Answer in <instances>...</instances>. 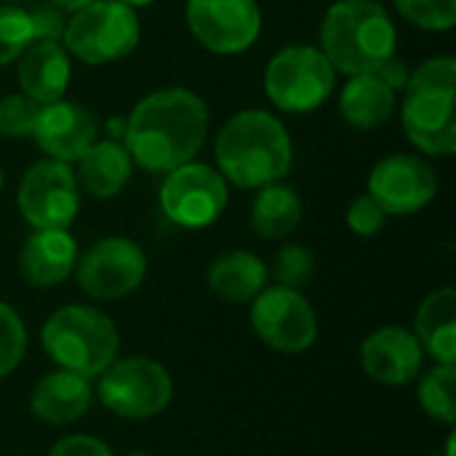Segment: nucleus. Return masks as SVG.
<instances>
[{
    "label": "nucleus",
    "mask_w": 456,
    "mask_h": 456,
    "mask_svg": "<svg viewBox=\"0 0 456 456\" xmlns=\"http://www.w3.org/2000/svg\"><path fill=\"white\" fill-rule=\"evenodd\" d=\"M208 134V107L190 88H160L147 94L126 118L123 144L136 166L168 174L190 163Z\"/></svg>",
    "instance_id": "nucleus-1"
},
{
    "label": "nucleus",
    "mask_w": 456,
    "mask_h": 456,
    "mask_svg": "<svg viewBox=\"0 0 456 456\" xmlns=\"http://www.w3.org/2000/svg\"><path fill=\"white\" fill-rule=\"evenodd\" d=\"M216 166L240 190H259L281 182L294 160L286 126L265 110L235 112L216 136Z\"/></svg>",
    "instance_id": "nucleus-2"
},
{
    "label": "nucleus",
    "mask_w": 456,
    "mask_h": 456,
    "mask_svg": "<svg viewBox=\"0 0 456 456\" xmlns=\"http://www.w3.org/2000/svg\"><path fill=\"white\" fill-rule=\"evenodd\" d=\"M395 24L377 0H339L321 24V51L347 77L377 72L395 53Z\"/></svg>",
    "instance_id": "nucleus-3"
},
{
    "label": "nucleus",
    "mask_w": 456,
    "mask_h": 456,
    "mask_svg": "<svg viewBox=\"0 0 456 456\" xmlns=\"http://www.w3.org/2000/svg\"><path fill=\"white\" fill-rule=\"evenodd\" d=\"M40 345L56 369L96 379L118 358L120 331L110 315L91 305H64L45 318Z\"/></svg>",
    "instance_id": "nucleus-4"
},
{
    "label": "nucleus",
    "mask_w": 456,
    "mask_h": 456,
    "mask_svg": "<svg viewBox=\"0 0 456 456\" xmlns=\"http://www.w3.org/2000/svg\"><path fill=\"white\" fill-rule=\"evenodd\" d=\"M94 395L115 417L126 422H147L171 406L174 379L168 369L152 358L118 355L96 377Z\"/></svg>",
    "instance_id": "nucleus-5"
},
{
    "label": "nucleus",
    "mask_w": 456,
    "mask_h": 456,
    "mask_svg": "<svg viewBox=\"0 0 456 456\" xmlns=\"http://www.w3.org/2000/svg\"><path fill=\"white\" fill-rule=\"evenodd\" d=\"M142 37L139 16L120 0H96L64 27V48L86 64H107L128 56Z\"/></svg>",
    "instance_id": "nucleus-6"
},
{
    "label": "nucleus",
    "mask_w": 456,
    "mask_h": 456,
    "mask_svg": "<svg viewBox=\"0 0 456 456\" xmlns=\"http://www.w3.org/2000/svg\"><path fill=\"white\" fill-rule=\"evenodd\" d=\"M337 69L315 45H289L265 69V91L283 112H313L334 91Z\"/></svg>",
    "instance_id": "nucleus-7"
},
{
    "label": "nucleus",
    "mask_w": 456,
    "mask_h": 456,
    "mask_svg": "<svg viewBox=\"0 0 456 456\" xmlns=\"http://www.w3.org/2000/svg\"><path fill=\"white\" fill-rule=\"evenodd\" d=\"M248 321L256 339L275 353L299 355L318 342L315 307L297 289L265 286L251 299Z\"/></svg>",
    "instance_id": "nucleus-8"
},
{
    "label": "nucleus",
    "mask_w": 456,
    "mask_h": 456,
    "mask_svg": "<svg viewBox=\"0 0 456 456\" xmlns=\"http://www.w3.org/2000/svg\"><path fill=\"white\" fill-rule=\"evenodd\" d=\"M147 275V256L142 246L123 235L96 240L75 265L80 291L96 302H118L134 294Z\"/></svg>",
    "instance_id": "nucleus-9"
},
{
    "label": "nucleus",
    "mask_w": 456,
    "mask_h": 456,
    "mask_svg": "<svg viewBox=\"0 0 456 456\" xmlns=\"http://www.w3.org/2000/svg\"><path fill=\"white\" fill-rule=\"evenodd\" d=\"M19 211L35 230H67L80 211V187L69 163L37 160L32 163L16 192Z\"/></svg>",
    "instance_id": "nucleus-10"
},
{
    "label": "nucleus",
    "mask_w": 456,
    "mask_h": 456,
    "mask_svg": "<svg viewBox=\"0 0 456 456\" xmlns=\"http://www.w3.org/2000/svg\"><path fill=\"white\" fill-rule=\"evenodd\" d=\"M227 182L208 163H184L166 174L160 184V208L163 214L184 227L203 230L214 224L227 208Z\"/></svg>",
    "instance_id": "nucleus-11"
},
{
    "label": "nucleus",
    "mask_w": 456,
    "mask_h": 456,
    "mask_svg": "<svg viewBox=\"0 0 456 456\" xmlns=\"http://www.w3.org/2000/svg\"><path fill=\"white\" fill-rule=\"evenodd\" d=\"M187 27L206 51L232 56L256 43L262 11L256 0H187Z\"/></svg>",
    "instance_id": "nucleus-12"
},
{
    "label": "nucleus",
    "mask_w": 456,
    "mask_h": 456,
    "mask_svg": "<svg viewBox=\"0 0 456 456\" xmlns=\"http://www.w3.org/2000/svg\"><path fill=\"white\" fill-rule=\"evenodd\" d=\"M369 195L387 216H409L422 211L438 195V179L430 163L417 155H390L369 174Z\"/></svg>",
    "instance_id": "nucleus-13"
},
{
    "label": "nucleus",
    "mask_w": 456,
    "mask_h": 456,
    "mask_svg": "<svg viewBox=\"0 0 456 456\" xmlns=\"http://www.w3.org/2000/svg\"><path fill=\"white\" fill-rule=\"evenodd\" d=\"M425 366V350L411 329L382 326L371 331L361 345L363 374L385 387L411 385Z\"/></svg>",
    "instance_id": "nucleus-14"
},
{
    "label": "nucleus",
    "mask_w": 456,
    "mask_h": 456,
    "mask_svg": "<svg viewBox=\"0 0 456 456\" xmlns=\"http://www.w3.org/2000/svg\"><path fill=\"white\" fill-rule=\"evenodd\" d=\"M96 134L99 126L88 107H83L80 102L56 99L40 107L32 139L51 160L77 163L94 147Z\"/></svg>",
    "instance_id": "nucleus-15"
},
{
    "label": "nucleus",
    "mask_w": 456,
    "mask_h": 456,
    "mask_svg": "<svg viewBox=\"0 0 456 456\" xmlns=\"http://www.w3.org/2000/svg\"><path fill=\"white\" fill-rule=\"evenodd\" d=\"M401 120L417 150L436 158L456 152L454 91H406Z\"/></svg>",
    "instance_id": "nucleus-16"
},
{
    "label": "nucleus",
    "mask_w": 456,
    "mask_h": 456,
    "mask_svg": "<svg viewBox=\"0 0 456 456\" xmlns=\"http://www.w3.org/2000/svg\"><path fill=\"white\" fill-rule=\"evenodd\" d=\"M91 403H94L91 379L64 371V369H53L43 374L29 393L32 417L51 428L75 425L77 419L88 414Z\"/></svg>",
    "instance_id": "nucleus-17"
},
{
    "label": "nucleus",
    "mask_w": 456,
    "mask_h": 456,
    "mask_svg": "<svg viewBox=\"0 0 456 456\" xmlns=\"http://www.w3.org/2000/svg\"><path fill=\"white\" fill-rule=\"evenodd\" d=\"M77 256V243L67 230H35L19 251V275L35 289H51L75 273Z\"/></svg>",
    "instance_id": "nucleus-18"
},
{
    "label": "nucleus",
    "mask_w": 456,
    "mask_h": 456,
    "mask_svg": "<svg viewBox=\"0 0 456 456\" xmlns=\"http://www.w3.org/2000/svg\"><path fill=\"white\" fill-rule=\"evenodd\" d=\"M19 61V86L37 104H51L64 96L72 75L69 53L59 40H32Z\"/></svg>",
    "instance_id": "nucleus-19"
},
{
    "label": "nucleus",
    "mask_w": 456,
    "mask_h": 456,
    "mask_svg": "<svg viewBox=\"0 0 456 456\" xmlns=\"http://www.w3.org/2000/svg\"><path fill=\"white\" fill-rule=\"evenodd\" d=\"M414 337L436 363L456 366V291L438 289L422 299L414 318Z\"/></svg>",
    "instance_id": "nucleus-20"
},
{
    "label": "nucleus",
    "mask_w": 456,
    "mask_h": 456,
    "mask_svg": "<svg viewBox=\"0 0 456 456\" xmlns=\"http://www.w3.org/2000/svg\"><path fill=\"white\" fill-rule=\"evenodd\" d=\"M77 163H80L77 176L83 190L99 200L120 195L134 174V160L126 144L115 139L94 142V147Z\"/></svg>",
    "instance_id": "nucleus-21"
},
{
    "label": "nucleus",
    "mask_w": 456,
    "mask_h": 456,
    "mask_svg": "<svg viewBox=\"0 0 456 456\" xmlns=\"http://www.w3.org/2000/svg\"><path fill=\"white\" fill-rule=\"evenodd\" d=\"M206 278H208V289L219 299L243 305V302H251L267 286L270 270L256 254L238 248V251H227L216 256Z\"/></svg>",
    "instance_id": "nucleus-22"
},
{
    "label": "nucleus",
    "mask_w": 456,
    "mask_h": 456,
    "mask_svg": "<svg viewBox=\"0 0 456 456\" xmlns=\"http://www.w3.org/2000/svg\"><path fill=\"white\" fill-rule=\"evenodd\" d=\"M339 112L361 131L379 128L395 112V91L385 86L377 72L353 75L339 94Z\"/></svg>",
    "instance_id": "nucleus-23"
},
{
    "label": "nucleus",
    "mask_w": 456,
    "mask_h": 456,
    "mask_svg": "<svg viewBox=\"0 0 456 456\" xmlns=\"http://www.w3.org/2000/svg\"><path fill=\"white\" fill-rule=\"evenodd\" d=\"M302 219V198L294 184L273 182L259 187L251 203V230L262 240H281L297 230Z\"/></svg>",
    "instance_id": "nucleus-24"
},
{
    "label": "nucleus",
    "mask_w": 456,
    "mask_h": 456,
    "mask_svg": "<svg viewBox=\"0 0 456 456\" xmlns=\"http://www.w3.org/2000/svg\"><path fill=\"white\" fill-rule=\"evenodd\" d=\"M417 401L422 411L446 428L456 425V366L436 363L430 371L417 377Z\"/></svg>",
    "instance_id": "nucleus-25"
},
{
    "label": "nucleus",
    "mask_w": 456,
    "mask_h": 456,
    "mask_svg": "<svg viewBox=\"0 0 456 456\" xmlns=\"http://www.w3.org/2000/svg\"><path fill=\"white\" fill-rule=\"evenodd\" d=\"M27 342L29 339L21 315L8 302H0V379L11 377L21 366Z\"/></svg>",
    "instance_id": "nucleus-26"
},
{
    "label": "nucleus",
    "mask_w": 456,
    "mask_h": 456,
    "mask_svg": "<svg viewBox=\"0 0 456 456\" xmlns=\"http://www.w3.org/2000/svg\"><path fill=\"white\" fill-rule=\"evenodd\" d=\"M32 40L29 11L19 5H0V67L13 64Z\"/></svg>",
    "instance_id": "nucleus-27"
},
{
    "label": "nucleus",
    "mask_w": 456,
    "mask_h": 456,
    "mask_svg": "<svg viewBox=\"0 0 456 456\" xmlns=\"http://www.w3.org/2000/svg\"><path fill=\"white\" fill-rule=\"evenodd\" d=\"M273 278H275V286L302 291L315 278V256H313V251L299 246V243H286L275 254Z\"/></svg>",
    "instance_id": "nucleus-28"
},
{
    "label": "nucleus",
    "mask_w": 456,
    "mask_h": 456,
    "mask_svg": "<svg viewBox=\"0 0 456 456\" xmlns=\"http://www.w3.org/2000/svg\"><path fill=\"white\" fill-rule=\"evenodd\" d=\"M398 13L430 32H446L456 24V0H395Z\"/></svg>",
    "instance_id": "nucleus-29"
},
{
    "label": "nucleus",
    "mask_w": 456,
    "mask_h": 456,
    "mask_svg": "<svg viewBox=\"0 0 456 456\" xmlns=\"http://www.w3.org/2000/svg\"><path fill=\"white\" fill-rule=\"evenodd\" d=\"M40 107L35 99H29L27 94H8L0 99V136L8 139H21V136H32Z\"/></svg>",
    "instance_id": "nucleus-30"
},
{
    "label": "nucleus",
    "mask_w": 456,
    "mask_h": 456,
    "mask_svg": "<svg viewBox=\"0 0 456 456\" xmlns=\"http://www.w3.org/2000/svg\"><path fill=\"white\" fill-rule=\"evenodd\" d=\"M456 59L454 56H433L422 61L411 75L403 91H454Z\"/></svg>",
    "instance_id": "nucleus-31"
},
{
    "label": "nucleus",
    "mask_w": 456,
    "mask_h": 456,
    "mask_svg": "<svg viewBox=\"0 0 456 456\" xmlns=\"http://www.w3.org/2000/svg\"><path fill=\"white\" fill-rule=\"evenodd\" d=\"M345 219H347V227H350L355 235H361V238H374L377 232H382V227H385V222H387V214L382 211V206H379L369 192H363V195H358V198L350 203Z\"/></svg>",
    "instance_id": "nucleus-32"
},
{
    "label": "nucleus",
    "mask_w": 456,
    "mask_h": 456,
    "mask_svg": "<svg viewBox=\"0 0 456 456\" xmlns=\"http://www.w3.org/2000/svg\"><path fill=\"white\" fill-rule=\"evenodd\" d=\"M45 456H115L112 449L96 438V436H86V433H75V436H64L59 438L51 452Z\"/></svg>",
    "instance_id": "nucleus-33"
},
{
    "label": "nucleus",
    "mask_w": 456,
    "mask_h": 456,
    "mask_svg": "<svg viewBox=\"0 0 456 456\" xmlns=\"http://www.w3.org/2000/svg\"><path fill=\"white\" fill-rule=\"evenodd\" d=\"M29 19H32V35L35 40H61L64 35V11H59L56 5L51 8H37V11H29Z\"/></svg>",
    "instance_id": "nucleus-34"
},
{
    "label": "nucleus",
    "mask_w": 456,
    "mask_h": 456,
    "mask_svg": "<svg viewBox=\"0 0 456 456\" xmlns=\"http://www.w3.org/2000/svg\"><path fill=\"white\" fill-rule=\"evenodd\" d=\"M377 75H379V80L385 83V86H390L393 91H403L406 88V83H409V67H406V61L403 59H398L395 53L377 69Z\"/></svg>",
    "instance_id": "nucleus-35"
},
{
    "label": "nucleus",
    "mask_w": 456,
    "mask_h": 456,
    "mask_svg": "<svg viewBox=\"0 0 456 456\" xmlns=\"http://www.w3.org/2000/svg\"><path fill=\"white\" fill-rule=\"evenodd\" d=\"M96 0H51V5H56L59 11H67V13H77L80 8L91 5Z\"/></svg>",
    "instance_id": "nucleus-36"
},
{
    "label": "nucleus",
    "mask_w": 456,
    "mask_h": 456,
    "mask_svg": "<svg viewBox=\"0 0 456 456\" xmlns=\"http://www.w3.org/2000/svg\"><path fill=\"white\" fill-rule=\"evenodd\" d=\"M107 134H110V139H115V142H123L126 120H110V123H107Z\"/></svg>",
    "instance_id": "nucleus-37"
},
{
    "label": "nucleus",
    "mask_w": 456,
    "mask_h": 456,
    "mask_svg": "<svg viewBox=\"0 0 456 456\" xmlns=\"http://www.w3.org/2000/svg\"><path fill=\"white\" fill-rule=\"evenodd\" d=\"M120 3H126L128 8H144V5H150V3H155V0H120Z\"/></svg>",
    "instance_id": "nucleus-38"
},
{
    "label": "nucleus",
    "mask_w": 456,
    "mask_h": 456,
    "mask_svg": "<svg viewBox=\"0 0 456 456\" xmlns=\"http://www.w3.org/2000/svg\"><path fill=\"white\" fill-rule=\"evenodd\" d=\"M126 456H155V454H150V452H131V454H126Z\"/></svg>",
    "instance_id": "nucleus-39"
},
{
    "label": "nucleus",
    "mask_w": 456,
    "mask_h": 456,
    "mask_svg": "<svg viewBox=\"0 0 456 456\" xmlns=\"http://www.w3.org/2000/svg\"><path fill=\"white\" fill-rule=\"evenodd\" d=\"M0 190H3V168H0Z\"/></svg>",
    "instance_id": "nucleus-40"
}]
</instances>
